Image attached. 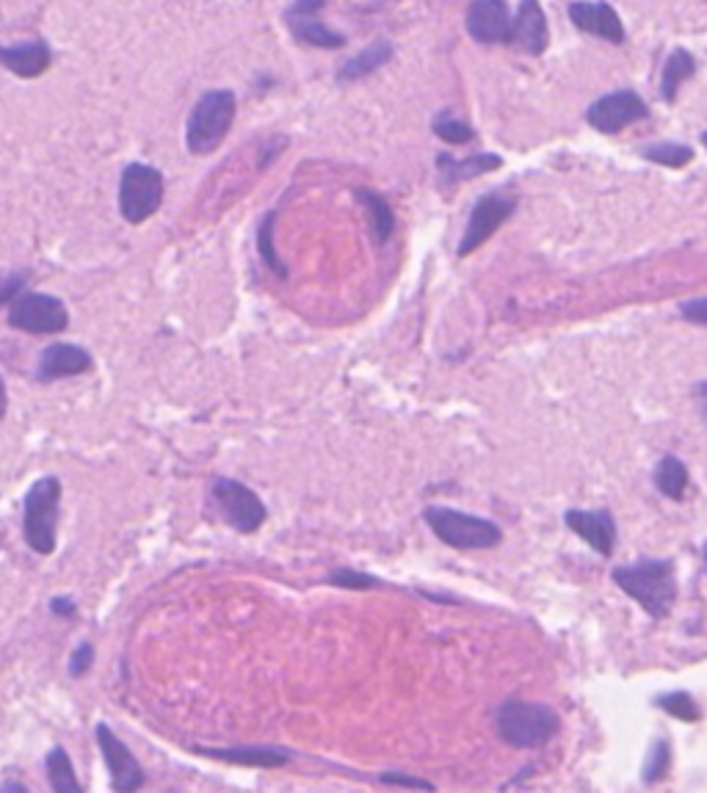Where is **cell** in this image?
Listing matches in <instances>:
<instances>
[{"instance_id": "1", "label": "cell", "mask_w": 707, "mask_h": 793, "mask_svg": "<svg viewBox=\"0 0 707 793\" xmlns=\"http://www.w3.org/2000/svg\"><path fill=\"white\" fill-rule=\"evenodd\" d=\"M613 581L655 619L669 617L671 606L678 600L674 565L666 559H642L633 567H617Z\"/></svg>"}, {"instance_id": "2", "label": "cell", "mask_w": 707, "mask_h": 793, "mask_svg": "<svg viewBox=\"0 0 707 793\" xmlns=\"http://www.w3.org/2000/svg\"><path fill=\"white\" fill-rule=\"evenodd\" d=\"M495 730L500 741L514 749H534L553 741L561 730V719L545 703H525V699H506L495 710Z\"/></svg>"}, {"instance_id": "3", "label": "cell", "mask_w": 707, "mask_h": 793, "mask_svg": "<svg viewBox=\"0 0 707 793\" xmlns=\"http://www.w3.org/2000/svg\"><path fill=\"white\" fill-rule=\"evenodd\" d=\"M235 95L230 89L208 91L197 100V106L188 114L186 125V145L194 156H210L222 147L227 139L230 127L235 122Z\"/></svg>"}, {"instance_id": "4", "label": "cell", "mask_w": 707, "mask_h": 793, "mask_svg": "<svg viewBox=\"0 0 707 793\" xmlns=\"http://www.w3.org/2000/svg\"><path fill=\"white\" fill-rule=\"evenodd\" d=\"M61 481L55 475H42L30 484L23 498V536L28 547L39 556L55 550V529H59Z\"/></svg>"}, {"instance_id": "5", "label": "cell", "mask_w": 707, "mask_h": 793, "mask_svg": "<svg viewBox=\"0 0 707 793\" xmlns=\"http://www.w3.org/2000/svg\"><path fill=\"white\" fill-rule=\"evenodd\" d=\"M423 520L439 542L456 547V550H486V547L500 545V540H504L500 529L492 520L464 515V511L448 509V506H429L423 511Z\"/></svg>"}, {"instance_id": "6", "label": "cell", "mask_w": 707, "mask_h": 793, "mask_svg": "<svg viewBox=\"0 0 707 793\" xmlns=\"http://www.w3.org/2000/svg\"><path fill=\"white\" fill-rule=\"evenodd\" d=\"M166 183L156 166L131 163L120 177V213L127 224H145L163 205Z\"/></svg>"}, {"instance_id": "7", "label": "cell", "mask_w": 707, "mask_h": 793, "mask_svg": "<svg viewBox=\"0 0 707 793\" xmlns=\"http://www.w3.org/2000/svg\"><path fill=\"white\" fill-rule=\"evenodd\" d=\"M9 324L28 335H59L70 326V313L59 296L23 294L9 307Z\"/></svg>"}, {"instance_id": "8", "label": "cell", "mask_w": 707, "mask_h": 793, "mask_svg": "<svg viewBox=\"0 0 707 793\" xmlns=\"http://www.w3.org/2000/svg\"><path fill=\"white\" fill-rule=\"evenodd\" d=\"M213 500L219 504L224 520L240 534H255L265 523V517H269L260 495L235 479L213 481Z\"/></svg>"}, {"instance_id": "9", "label": "cell", "mask_w": 707, "mask_h": 793, "mask_svg": "<svg viewBox=\"0 0 707 793\" xmlns=\"http://www.w3.org/2000/svg\"><path fill=\"white\" fill-rule=\"evenodd\" d=\"M517 211V199L504 197V194H484V197L475 202L473 213H470L468 230L462 235V244H459V258H468L475 249H481L492 235L498 233L506 222L511 219V213Z\"/></svg>"}, {"instance_id": "10", "label": "cell", "mask_w": 707, "mask_h": 793, "mask_svg": "<svg viewBox=\"0 0 707 793\" xmlns=\"http://www.w3.org/2000/svg\"><path fill=\"white\" fill-rule=\"evenodd\" d=\"M97 746H100L106 766H109L114 793H138L145 788V769L109 724H97Z\"/></svg>"}, {"instance_id": "11", "label": "cell", "mask_w": 707, "mask_h": 793, "mask_svg": "<svg viewBox=\"0 0 707 793\" xmlns=\"http://www.w3.org/2000/svg\"><path fill=\"white\" fill-rule=\"evenodd\" d=\"M647 102L642 100V95H635L630 89L611 91V95L599 97L586 111V122L599 133H619L622 127L647 120Z\"/></svg>"}, {"instance_id": "12", "label": "cell", "mask_w": 707, "mask_h": 793, "mask_svg": "<svg viewBox=\"0 0 707 793\" xmlns=\"http://www.w3.org/2000/svg\"><path fill=\"white\" fill-rule=\"evenodd\" d=\"M468 34L481 45L511 42V14L504 0H479L468 7Z\"/></svg>"}, {"instance_id": "13", "label": "cell", "mask_w": 707, "mask_h": 793, "mask_svg": "<svg viewBox=\"0 0 707 793\" xmlns=\"http://www.w3.org/2000/svg\"><path fill=\"white\" fill-rule=\"evenodd\" d=\"M324 9V3H294V7L285 12V23H288L290 34L299 39L301 45H310V48L321 50H340L346 45V37H340L337 30L326 28L321 20H318V12Z\"/></svg>"}, {"instance_id": "14", "label": "cell", "mask_w": 707, "mask_h": 793, "mask_svg": "<svg viewBox=\"0 0 707 793\" xmlns=\"http://www.w3.org/2000/svg\"><path fill=\"white\" fill-rule=\"evenodd\" d=\"M547 42H550V30H547V17L536 0H525L517 9V17H511V48L522 50L525 55H542Z\"/></svg>"}, {"instance_id": "15", "label": "cell", "mask_w": 707, "mask_h": 793, "mask_svg": "<svg viewBox=\"0 0 707 793\" xmlns=\"http://www.w3.org/2000/svg\"><path fill=\"white\" fill-rule=\"evenodd\" d=\"M567 525L581 536L586 545H592L599 556H611L617 547V523H613L611 511H583L570 509L563 515Z\"/></svg>"}, {"instance_id": "16", "label": "cell", "mask_w": 707, "mask_h": 793, "mask_svg": "<svg viewBox=\"0 0 707 793\" xmlns=\"http://www.w3.org/2000/svg\"><path fill=\"white\" fill-rule=\"evenodd\" d=\"M570 20L575 23V28L586 30L592 37L606 39V42L613 45L624 42V25L611 3H592V0L588 3L586 0L583 3H570Z\"/></svg>"}, {"instance_id": "17", "label": "cell", "mask_w": 707, "mask_h": 793, "mask_svg": "<svg viewBox=\"0 0 707 793\" xmlns=\"http://www.w3.org/2000/svg\"><path fill=\"white\" fill-rule=\"evenodd\" d=\"M91 355L75 343H53L39 357L37 379L39 382H59L66 376H78V373L89 371Z\"/></svg>"}, {"instance_id": "18", "label": "cell", "mask_w": 707, "mask_h": 793, "mask_svg": "<svg viewBox=\"0 0 707 793\" xmlns=\"http://www.w3.org/2000/svg\"><path fill=\"white\" fill-rule=\"evenodd\" d=\"M194 752L216 757L224 764L249 766V769H282L290 760L285 752L269 749V746H194Z\"/></svg>"}, {"instance_id": "19", "label": "cell", "mask_w": 707, "mask_h": 793, "mask_svg": "<svg viewBox=\"0 0 707 793\" xmlns=\"http://www.w3.org/2000/svg\"><path fill=\"white\" fill-rule=\"evenodd\" d=\"M0 66H7L9 73L17 75V78H39V75L48 73L50 48L39 39L9 45V48H0Z\"/></svg>"}, {"instance_id": "20", "label": "cell", "mask_w": 707, "mask_h": 793, "mask_svg": "<svg viewBox=\"0 0 707 793\" xmlns=\"http://www.w3.org/2000/svg\"><path fill=\"white\" fill-rule=\"evenodd\" d=\"M500 166V158L492 156V152H475V156L464 158H450L448 152L437 158V172H439V183L443 186H459L464 181H473V177L486 175L492 169Z\"/></svg>"}, {"instance_id": "21", "label": "cell", "mask_w": 707, "mask_h": 793, "mask_svg": "<svg viewBox=\"0 0 707 793\" xmlns=\"http://www.w3.org/2000/svg\"><path fill=\"white\" fill-rule=\"evenodd\" d=\"M390 59H393V45L384 42V39H376V42L368 45L362 53H357L354 59H348L346 64L337 70V80H346V84H351V80L365 78V75L376 73L379 66H384Z\"/></svg>"}, {"instance_id": "22", "label": "cell", "mask_w": 707, "mask_h": 793, "mask_svg": "<svg viewBox=\"0 0 707 793\" xmlns=\"http://www.w3.org/2000/svg\"><path fill=\"white\" fill-rule=\"evenodd\" d=\"M694 73H696V59H694V55H691L689 50H683V48L674 50V53L669 55V61H666L663 75H660V97H663L666 102L678 100L680 86H683L685 80H689Z\"/></svg>"}, {"instance_id": "23", "label": "cell", "mask_w": 707, "mask_h": 793, "mask_svg": "<svg viewBox=\"0 0 707 793\" xmlns=\"http://www.w3.org/2000/svg\"><path fill=\"white\" fill-rule=\"evenodd\" d=\"M655 487L663 498L669 500H683L685 490H689V468L683 459L678 457H663L655 468Z\"/></svg>"}, {"instance_id": "24", "label": "cell", "mask_w": 707, "mask_h": 793, "mask_svg": "<svg viewBox=\"0 0 707 793\" xmlns=\"http://www.w3.org/2000/svg\"><path fill=\"white\" fill-rule=\"evenodd\" d=\"M45 766H48V780L53 793H84V785L78 782V775H75V766L70 755H66V749L53 746Z\"/></svg>"}, {"instance_id": "25", "label": "cell", "mask_w": 707, "mask_h": 793, "mask_svg": "<svg viewBox=\"0 0 707 793\" xmlns=\"http://www.w3.org/2000/svg\"><path fill=\"white\" fill-rule=\"evenodd\" d=\"M360 202L365 205L368 213H371V224H373V235H376L379 244L390 238L393 230H396V216H393V208L387 205V199L382 194L371 191V188H360L357 191Z\"/></svg>"}, {"instance_id": "26", "label": "cell", "mask_w": 707, "mask_h": 793, "mask_svg": "<svg viewBox=\"0 0 707 793\" xmlns=\"http://www.w3.org/2000/svg\"><path fill=\"white\" fill-rule=\"evenodd\" d=\"M644 158L655 163H663L669 169H680L694 158V150L685 145H671V141H660V145L644 147Z\"/></svg>"}, {"instance_id": "27", "label": "cell", "mask_w": 707, "mask_h": 793, "mask_svg": "<svg viewBox=\"0 0 707 793\" xmlns=\"http://www.w3.org/2000/svg\"><path fill=\"white\" fill-rule=\"evenodd\" d=\"M434 133H437L439 139L448 141V145H470L475 136V131L470 125L459 120H450V116H437L434 120Z\"/></svg>"}, {"instance_id": "28", "label": "cell", "mask_w": 707, "mask_h": 793, "mask_svg": "<svg viewBox=\"0 0 707 793\" xmlns=\"http://www.w3.org/2000/svg\"><path fill=\"white\" fill-rule=\"evenodd\" d=\"M658 705L666 710V714L674 716V719H683V721L699 719V708H696V703L691 699V694H685V692L663 694V697L658 699Z\"/></svg>"}, {"instance_id": "29", "label": "cell", "mask_w": 707, "mask_h": 793, "mask_svg": "<svg viewBox=\"0 0 707 793\" xmlns=\"http://www.w3.org/2000/svg\"><path fill=\"white\" fill-rule=\"evenodd\" d=\"M669 766H671L669 744H666V741H658V744L653 746V752H649L647 766H644V782H647V785L660 782L666 777V771H669Z\"/></svg>"}, {"instance_id": "30", "label": "cell", "mask_w": 707, "mask_h": 793, "mask_svg": "<svg viewBox=\"0 0 707 793\" xmlns=\"http://www.w3.org/2000/svg\"><path fill=\"white\" fill-rule=\"evenodd\" d=\"M271 230H274V216H265L263 224H260V233H258V249L260 255H263V260L269 263L271 271H276L280 277H285L288 271H285V265L280 263V255L274 252V238H271Z\"/></svg>"}, {"instance_id": "31", "label": "cell", "mask_w": 707, "mask_h": 793, "mask_svg": "<svg viewBox=\"0 0 707 793\" xmlns=\"http://www.w3.org/2000/svg\"><path fill=\"white\" fill-rule=\"evenodd\" d=\"M330 583L332 586H343V590H376L379 586L376 578L357 570H335L330 575Z\"/></svg>"}, {"instance_id": "32", "label": "cell", "mask_w": 707, "mask_h": 793, "mask_svg": "<svg viewBox=\"0 0 707 793\" xmlns=\"http://www.w3.org/2000/svg\"><path fill=\"white\" fill-rule=\"evenodd\" d=\"M25 274L23 271H12V274H0V305H12L14 299L23 296Z\"/></svg>"}, {"instance_id": "33", "label": "cell", "mask_w": 707, "mask_h": 793, "mask_svg": "<svg viewBox=\"0 0 707 793\" xmlns=\"http://www.w3.org/2000/svg\"><path fill=\"white\" fill-rule=\"evenodd\" d=\"M91 658H95V647H91L89 642L78 644L73 653V658H70V664H66V669H70V674L73 678H84L86 672H89L91 667Z\"/></svg>"}, {"instance_id": "34", "label": "cell", "mask_w": 707, "mask_h": 793, "mask_svg": "<svg viewBox=\"0 0 707 793\" xmlns=\"http://www.w3.org/2000/svg\"><path fill=\"white\" fill-rule=\"evenodd\" d=\"M379 780L384 785H398V788H414V791H434L432 782L426 780H418V777H409V775H382Z\"/></svg>"}, {"instance_id": "35", "label": "cell", "mask_w": 707, "mask_h": 793, "mask_svg": "<svg viewBox=\"0 0 707 793\" xmlns=\"http://www.w3.org/2000/svg\"><path fill=\"white\" fill-rule=\"evenodd\" d=\"M680 313H683V319L691 321V324L707 326V299L685 301V305L680 307Z\"/></svg>"}, {"instance_id": "36", "label": "cell", "mask_w": 707, "mask_h": 793, "mask_svg": "<svg viewBox=\"0 0 707 793\" xmlns=\"http://www.w3.org/2000/svg\"><path fill=\"white\" fill-rule=\"evenodd\" d=\"M50 611H53L55 617H75L78 606H75L70 597H53V600H50Z\"/></svg>"}, {"instance_id": "37", "label": "cell", "mask_w": 707, "mask_h": 793, "mask_svg": "<svg viewBox=\"0 0 707 793\" xmlns=\"http://www.w3.org/2000/svg\"><path fill=\"white\" fill-rule=\"evenodd\" d=\"M694 393H696V401H699L702 418H705V423H707V382H699Z\"/></svg>"}, {"instance_id": "38", "label": "cell", "mask_w": 707, "mask_h": 793, "mask_svg": "<svg viewBox=\"0 0 707 793\" xmlns=\"http://www.w3.org/2000/svg\"><path fill=\"white\" fill-rule=\"evenodd\" d=\"M0 793H30V791L23 785V782L9 780V782H3V788H0Z\"/></svg>"}, {"instance_id": "39", "label": "cell", "mask_w": 707, "mask_h": 793, "mask_svg": "<svg viewBox=\"0 0 707 793\" xmlns=\"http://www.w3.org/2000/svg\"><path fill=\"white\" fill-rule=\"evenodd\" d=\"M7 416V385L0 382V418Z\"/></svg>"}, {"instance_id": "40", "label": "cell", "mask_w": 707, "mask_h": 793, "mask_svg": "<svg viewBox=\"0 0 707 793\" xmlns=\"http://www.w3.org/2000/svg\"><path fill=\"white\" fill-rule=\"evenodd\" d=\"M702 145L707 147V133H702Z\"/></svg>"}, {"instance_id": "41", "label": "cell", "mask_w": 707, "mask_h": 793, "mask_svg": "<svg viewBox=\"0 0 707 793\" xmlns=\"http://www.w3.org/2000/svg\"><path fill=\"white\" fill-rule=\"evenodd\" d=\"M705 565H707V542H705Z\"/></svg>"}]
</instances>
